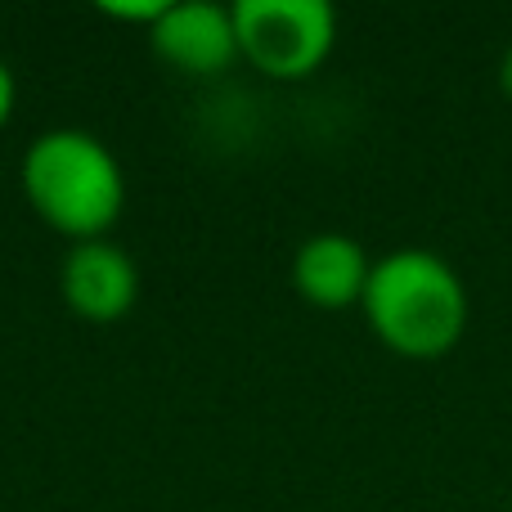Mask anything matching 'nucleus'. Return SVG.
Returning <instances> with one entry per match:
<instances>
[{
  "instance_id": "7ed1b4c3",
  "label": "nucleus",
  "mask_w": 512,
  "mask_h": 512,
  "mask_svg": "<svg viewBox=\"0 0 512 512\" xmlns=\"http://www.w3.org/2000/svg\"><path fill=\"white\" fill-rule=\"evenodd\" d=\"M230 14L239 54L274 81L310 77L337 45V14L324 0H239Z\"/></svg>"
},
{
  "instance_id": "423d86ee",
  "label": "nucleus",
  "mask_w": 512,
  "mask_h": 512,
  "mask_svg": "<svg viewBox=\"0 0 512 512\" xmlns=\"http://www.w3.org/2000/svg\"><path fill=\"white\" fill-rule=\"evenodd\" d=\"M369 252L346 234H315L292 256V288L319 310L360 306L369 288Z\"/></svg>"
},
{
  "instance_id": "9d476101",
  "label": "nucleus",
  "mask_w": 512,
  "mask_h": 512,
  "mask_svg": "<svg viewBox=\"0 0 512 512\" xmlns=\"http://www.w3.org/2000/svg\"><path fill=\"white\" fill-rule=\"evenodd\" d=\"M508 512H512V508H508Z\"/></svg>"
},
{
  "instance_id": "0eeeda50",
  "label": "nucleus",
  "mask_w": 512,
  "mask_h": 512,
  "mask_svg": "<svg viewBox=\"0 0 512 512\" xmlns=\"http://www.w3.org/2000/svg\"><path fill=\"white\" fill-rule=\"evenodd\" d=\"M99 9H104L108 18H131V23L153 27L162 14H167V0H140V5H117V0H104Z\"/></svg>"
},
{
  "instance_id": "39448f33",
  "label": "nucleus",
  "mask_w": 512,
  "mask_h": 512,
  "mask_svg": "<svg viewBox=\"0 0 512 512\" xmlns=\"http://www.w3.org/2000/svg\"><path fill=\"white\" fill-rule=\"evenodd\" d=\"M135 297H140V270L117 243L90 239L68 252V261H63V301L81 319L113 324L135 306Z\"/></svg>"
},
{
  "instance_id": "f257e3e1",
  "label": "nucleus",
  "mask_w": 512,
  "mask_h": 512,
  "mask_svg": "<svg viewBox=\"0 0 512 512\" xmlns=\"http://www.w3.org/2000/svg\"><path fill=\"white\" fill-rule=\"evenodd\" d=\"M373 337L405 360H441L468 328V288L445 256L396 248L373 261L360 301Z\"/></svg>"
},
{
  "instance_id": "1a4fd4ad",
  "label": "nucleus",
  "mask_w": 512,
  "mask_h": 512,
  "mask_svg": "<svg viewBox=\"0 0 512 512\" xmlns=\"http://www.w3.org/2000/svg\"><path fill=\"white\" fill-rule=\"evenodd\" d=\"M499 90H504V99H512V45L504 50V59H499Z\"/></svg>"
},
{
  "instance_id": "20e7f679",
  "label": "nucleus",
  "mask_w": 512,
  "mask_h": 512,
  "mask_svg": "<svg viewBox=\"0 0 512 512\" xmlns=\"http://www.w3.org/2000/svg\"><path fill=\"white\" fill-rule=\"evenodd\" d=\"M149 41L158 59H167L180 72H194V77H216L239 59L234 14L225 5H212V0L167 5V14L149 27Z\"/></svg>"
},
{
  "instance_id": "f03ea898",
  "label": "nucleus",
  "mask_w": 512,
  "mask_h": 512,
  "mask_svg": "<svg viewBox=\"0 0 512 512\" xmlns=\"http://www.w3.org/2000/svg\"><path fill=\"white\" fill-rule=\"evenodd\" d=\"M23 194L50 230L90 243L122 216V167L90 131H45L23 153Z\"/></svg>"
},
{
  "instance_id": "6e6552de",
  "label": "nucleus",
  "mask_w": 512,
  "mask_h": 512,
  "mask_svg": "<svg viewBox=\"0 0 512 512\" xmlns=\"http://www.w3.org/2000/svg\"><path fill=\"white\" fill-rule=\"evenodd\" d=\"M9 113H14V72H9V63L0 59V126L9 122Z\"/></svg>"
}]
</instances>
